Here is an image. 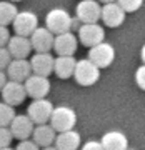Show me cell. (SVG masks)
Returning a JSON list of instances; mask_svg holds the SVG:
<instances>
[{"label":"cell","mask_w":145,"mask_h":150,"mask_svg":"<svg viewBox=\"0 0 145 150\" xmlns=\"http://www.w3.org/2000/svg\"><path fill=\"white\" fill-rule=\"evenodd\" d=\"M50 127L60 134V132H67L72 130L77 123V113L74 108L67 107V105H60V107H54V112L50 115Z\"/></svg>","instance_id":"6da1fadb"},{"label":"cell","mask_w":145,"mask_h":150,"mask_svg":"<svg viewBox=\"0 0 145 150\" xmlns=\"http://www.w3.org/2000/svg\"><path fill=\"white\" fill-rule=\"evenodd\" d=\"M74 79L82 87L95 85L98 82V79H100V69L88 59L77 60L75 70H74Z\"/></svg>","instance_id":"7a4b0ae2"},{"label":"cell","mask_w":145,"mask_h":150,"mask_svg":"<svg viewBox=\"0 0 145 150\" xmlns=\"http://www.w3.org/2000/svg\"><path fill=\"white\" fill-rule=\"evenodd\" d=\"M72 17L69 15V12L64 8H52L45 17V27L54 33V35H60V33L70 32L72 28Z\"/></svg>","instance_id":"3957f363"},{"label":"cell","mask_w":145,"mask_h":150,"mask_svg":"<svg viewBox=\"0 0 145 150\" xmlns=\"http://www.w3.org/2000/svg\"><path fill=\"white\" fill-rule=\"evenodd\" d=\"M87 59L90 62H93L98 69H107L115 60V48L107 42H100L97 45H93V47H90Z\"/></svg>","instance_id":"277c9868"},{"label":"cell","mask_w":145,"mask_h":150,"mask_svg":"<svg viewBox=\"0 0 145 150\" xmlns=\"http://www.w3.org/2000/svg\"><path fill=\"white\" fill-rule=\"evenodd\" d=\"M52 112H54V105L48 98H35L27 108V117L35 125H42V123H48Z\"/></svg>","instance_id":"5b68a950"},{"label":"cell","mask_w":145,"mask_h":150,"mask_svg":"<svg viewBox=\"0 0 145 150\" xmlns=\"http://www.w3.org/2000/svg\"><path fill=\"white\" fill-rule=\"evenodd\" d=\"M13 25V30H15V35H22V37H30L35 28L38 27V17L33 13V12L23 10L18 12L12 22Z\"/></svg>","instance_id":"8992f818"},{"label":"cell","mask_w":145,"mask_h":150,"mask_svg":"<svg viewBox=\"0 0 145 150\" xmlns=\"http://www.w3.org/2000/svg\"><path fill=\"white\" fill-rule=\"evenodd\" d=\"M102 7L97 0H80L77 4L75 15L82 23H97L100 20Z\"/></svg>","instance_id":"52a82bcc"},{"label":"cell","mask_w":145,"mask_h":150,"mask_svg":"<svg viewBox=\"0 0 145 150\" xmlns=\"http://www.w3.org/2000/svg\"><path fill=\"white\" fill-rule=\"evenodd\" d=\"M23 87H25L27 95L32 97L33 100L35 98H45L48 95V92H50V80H48V77L32 74L23 82Z\"/></svg>","instance_id":"ba28073f"},{"label":"cell","mask_w":145,"mask_h":150,"mask_svg":"<svg viewBox=\"0 0 145 150\" xmlns=\"http://www.w3.org/2000/svg\"><path fill=\"white\" fill-rule=\"evenodd\" d=\"M77 38L82 42V45H85V47H93L97 43L103 42V38H105V30H103V27L98 25V23H82V27L79 28Z\"/></svg>","instance_id":"9c48e42d"},{"label":"cell","mask_w":145,"mask_h":150,"mask_svg":"<svg viewBox=\"0 0 145 150\" xmlns=\"http://www.w3.org/2000/svg\"><path fill=\"white\" fill-rule=\"evenodd\" d=\"M77 47H79V38L72 32L55 35L54 38V50L59 57H74Z\"/></svg>","instance_id":"30bf717a"},{"label":"cell","mask_w":145,"mask_h":150,"mask_svg":"<svg viewBox=\"0 0 145 150\" xmlns=\"http://www.w3.org/2000/svg\"><path fill=\"white\" fill-rule=\"evenodd\" d=\"M30 69L32 74L35 75H42V77H48L50 74H54V62L55 57L50 52H43V54H35L30 57Z\"/></svg>","instance_id":"8fae6325"},{"label":"cell","mask_w":145,"mask_h":150,"mask_svg":"<svg viewBox=\"0 0 145 150\" xmlns=\"http://www.w3.org/2000/svg\"><path fill=\"white\" fill-rule=\"evenodd\" d=\"M100 20L103 22L105 27H110V28L120 27L125 22V12L117 2H113V4H103L102 12H100Z\"/></svg>","instance_id":"7c38bea8"},{"label":"cell","mask_w":145,"mask_h":150,"mask_svg":"<svg viewBox=\"0 0 145 150\" xmlns=\"http://www.w3.org/2000/svg\"><path fill=\"white\" fill-rule=\"evenodd\" d=\"M0 92H2V102L8 103L12 107L20 105L25 100V97H27V92H25L23 83L13 82V80H7V83L4 85V88Z\"/></svg>","instance_id":"4fadbf2b"},{"label":"cell","mask_w":145,"mask_h":150,"mask_svg":"<svg viewBox=\"0 0 145 150\" xmlns=\"http://www.w3.org/2000/svg\"><path fill=\"white\" fill-rule=\"evenodd\" d=\"M30 43H32V50L43 54V52H50L54 48V38L55 35L47 27H37L35 32L30 35Z\"/></svg>","instance_id":"5bb4252c"},{"label":"cell","mask_w":145,"mask_h":150,"mask_svg":"<svg viewBox=\"0 0 145 150\" xmlns=\"http://www.w3.org/2000/svg\"><path fill=\"white\" fill-rule=\"evenodd\" d=\"M5 75L10 79V80L23 83V82L32 75L30 62H28L27 59H12V62L5 69Z\"/></svg>","instance_id":"9a60e30c"},{"label":"cell","mask_w":145,"mask_h":150,"mask_svg":"<svg viewBox=\"0 0 145 150\" xmlns=\"http://www.w3.org/2000/svg\"><path fill=\"white\" fill-rule=\"evenodd\" d=\"M33 127H35V123L27 115H15L13 120H12V123L8 125V129L12 132V137L17 139L18 142L30 139L32 137V132H33Z\"/></svg>","instance_id":"2e32d148"},{"label":"cell","mask_w":145,"mask_h":150,"mask_svg":"<svg viewBox=\"0 0 145 150\" xmlns=\"http://www.w3.org/2000/svg\"><path fill=\"white\" fill-rule=\"evenodd\" d=\"M7 50L10 52L12 59H27L30 52H32V43L28 37H22V35H13L10 37L7 43Z\"/></svg>","instance_id":"e0dca14e"},{"label":"cell","mask_w":145,"mask_h":150,"mask_svg":"<svg viewBox=\"0 0 145 150\" xmlns=\"http://www.w3.org/2000/svg\"><path fill=\"white\" fill-rule=\"evenodd\" d=\"M55 137H57V132L50 127V123H42V125H35L33 127L32 140L40 149L48 147V145H54Z\"/></svg>","instance_id":"ac0fdd59"},{"label":"cell","mask_w":145,"mask_h":150,"mask_svg":"<svg viewBox=\"0 0 145 150\" xmlns=\"http://www.w3.org/2000/svg\"><path fill=\"white\" fill-rule=\"evenodd\" d=\"M55 147L57 150H79L80 149V134L77 130H67L60 132L55 137Z\"/></svg>","instance_id":"d6986e66"},{"label":"cell","mask_w":145,"mask_h":150,"mask_svg":"<svg viewBox=\"0 0 145 150\" xmlns=\"http://www.w3.org/2000/svg\"><path fill=\"white\" fill-rule=\"evenodd\" d=\"M100 144H102L103 150H125V149H129V140H127L125 134L118 132V130H110L107 134H103Z\"/></svg>","instance_id":"ffe728a7"},{"label":"cell","mask_w":145,"mask_h":150,"mask_svg":"<svg viewBox=\"0 0 145 150\" xmlns=\"http://www.w3.org/2000/svg\"><path fill=\"white\" fill-rule=\"evenodd\" d=\"M77 60L74 57H55L54 62V72L59 79H70L74 77Z\"/></svg>","instance_id":"44dd1931"},{"label":"cell","mask_w":145,"mask_h":150,"mask_svg":"<svg viewBox=\"0 0 145 150\" xmlns=\"http://www.w3.org/2000/svg\"><path fill=\"white\" fill-rule=\"evenodd\" d=\"M18 13L15 4H12L8 0H4V2H0V25H8L13 22L15 15Z\"/></svg>","instance_id":"7402d4cb"},{"label":"cell","mask_w":145,"mask_h":150,"mask_svg":"<svg viewBox=\"0 0 145 150\" xmlns=\"http://www.w3.org/2000/svg\"><path fill=\"white\" fill-rule=\"evenodd\" d=\"M15 117V110L12 105L5 102H0V127H8Z\"/></svg>","instance_id":"603a6c76"},{"label":"cell","mask_w":145,"mask_h":150,"mask_svg":"<svg viewBox=\"0 0 145 150\" xmlns=\"http://www.w3.org/2000/svg\"><path fill=\"white\" fill-rule=\"evenodd\" d=\"M117 4L122 8H124L125 13H129V12H137L142 7L144 4V0H117Z\"/></svg>","instance_id":"cb8c5ba5"},{"label":"cell","mask_w":145,"mask_h":150,"mask_svg":"<svg viewBox=\"0 0 145 150\" xmlns=\"http://www.w3.org/2000/svg\"><path fill=\"white\" fill-rule=\"evenodd\" d=\"M12 140V132L8 127H0V149H5V147H10Z\"/></svg>","instance_id":"d4e9b609"},{"label":"cell","mask_w":145,"mask_h":150,"mask_svg":"<svg viewBox=\"0 0 145 150\" xmlns=\"http://www.w3.org/2000/svg\"><path fill=\"white\" fill-rule=\"evenodd\" d=\"M12 62V55L7 50V47H0V70H5Z\"/></svg>","instance_id":"484cf974"},{"label":"cell","mask_w":145,"mask_h":150,"mask_svg":"<svg viewBox=\"0 0 145 150\" xmlns=\"http://www.w3.org/2000/svg\"><path fill=\"white\" fill-rule=\"evenodd\" d=\"M135 83L145 90V65H140L139 69L135 70Z\"/></svg>","instance_id":"4316f807"},{"label":"cell","mask_w":145,"mask_h":150,"mask_svg":"<svg viewBox=\"0 0 145 150\" xmlns=\"http://www.w3.org/2000/svg\"><path fill=\"white\" fill-rule=\"evenodd\" d=\"M15 150H40V147H38L33 140L27 139V140H20Z\"/></svg>","instance_id":"83f0119b"},{"label":"cell","mask_w":145,"mask_h":150,"mask_svg":"<svg viewBox=\"0 0 145 150\" xmlns=\"http://www.w3.org/2000/svg\"><path fill=\"white\" fill-rule=\"evenodd\" d=\"M10 30L5 25H0V47H7V43L10 40Z\"/></svg>","instance_id":"f1b7e54d"},{"label":"cell","mask_w":145,"mask_h":150,"mask_svg":"<svg viewBox=\"0 0 145 150\" xmlns=\"http://www.w3.org/2000/svg\"><path fill=\"white\" fill-rule=\"evenodd\" d=\"M82 150H103V147L97 140H88V142H85L82 145Z\"/></svg>","instance_id":"f546056e"},{"label":"cell","mask_w":145,"mask_h":150,"mask_svg":"<svg viewBox=\"0 0 145 150\" xmlns=\"http://www.w3.org/2000/svg\"><path fill=\"white\" fill-rule=\"evenodd\" d=\"M7 83V75H5V72L4 70H0V90L4 88V85Z\"/></svg>","instance_id":"4dcf8cb0"},{"label":"cell","mask_w":145,"mask_h":150,"mask_svg":"<svg viewBox=\"0 0 145 150\" xmlns=\"http://www.w3.org/2000/svg\"><path fill=\"white\" fill-rule=\"evenodd\" d=\"M140 57H142V62L145 65V43H144V47H142V50H140Z\"/></svg>","instance_id":"1f68e13d"},{"label":"cell","mask_w":145,"mask_h":150,"mask_svg":"<svg viewBox=\"0 0 145 150\" xmlns=\"http://www.w3.org/2000/svg\"><path fill=\"white\" fill-rule=\"evenodd\" d=\"M40 150H57V147H55V145H48V147H43V149H40Z\"/></svg>","instance_id":"d6a6232c"},{"label":"cell","mask_w":145,"mask_h":150,"mask_svg":"<svg viewBox=\"0 0 145 150\" xmlns=\"http://www.w3.org/2000/svg\"><path fill=\"white\" fill-rule=\"evenodd\" d=\"M98 2H102V4H113V2H117V0H98Z\"/></svg>","instance_id":"836d02e7"},{"label":"cell","mask_w":145,"mask_h":150,"mask_svg":"<svg viewBox=\"0 0 145 150\" xmlns=\"http://www.w3.org/2000/svg\"><path fill=\"white\" fill-rule=\"evenodd\" d=\"M0 150H15V149H12V147H5V149H0Z\"/></svg>","instance_id":"e575fe53"},{"label":"cell","mask_w":145,"mask_h":150,"mask_svg":"<svg viewBox=\"0 0 145 150\" xmlns=\"http://www.w3.org/2000/svg\"><path fill=\"white\" fill-rule=\"evenodd\" d=\"M8 2H12V4H15V2H22V0H8Z\"/></svg>","instance_id":"d590c367"},{"label":"cell","mask_w":145,"mask_h":150,"mask_svg":"<svg viewBox=\"0 0 145 150\" xmlns=\"http://www.w3.org/2000/svg\"><path fill=\"white\" fill-rule=\"evenodd\" d=\"M125 150H134V149H125Z\"/></svg>","instance_id":"8d00e7d4"}]
</instances>
